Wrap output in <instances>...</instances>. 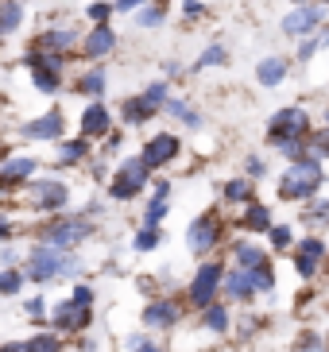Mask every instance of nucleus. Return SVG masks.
I'll list each match as a JSON object with an SVG mask.
<instances>
[{"label": "nucleus", "mask_w": 329, "mask_h": 352, "mask_svg": "<svg viewBox=\"0 0 329 352\" xmlns=\"http://www.w3.org/2000/svg\"><path fill=\"white\" fill-rule=\"evenodd\" d=\"M54 325H59V329H85V325H89V310H85V306H78V302H59V306H54Z\"/></svg>", "instance_id": "obj_10"}, {"label": "nucleus", "mask_w": 329, "mask_h": 352, "mask_svg": "<svg viewBox=\"0 0 329 352\" xmlns=\"http://www.w3.org/2000/svg\"><path fill=\"white\" fill-rule=\"evenodd\" d=\"M221 63H225V51H221V47H209V51L202 54V58H198L194 70H206V66H221Z\"/></svg>", "instance_id": "obj_31"}, {"label": "nucleus", "mask_w": 329, "mask_h": 352, "mask_svg": "<svg viewBox=\"0 0 329 352\" xmlns=\"http://www.w3.org/2000/svg\"><path fill=\"white\" fill-rule=\"evenodd\" d=\"M43 236H47V244H51V248L66 252V248H74L78 240L89 236V225H85V221H62V225H51Z\"/></svg>", "instance_id": "obj_7"}, {"label": "nucleus", "mask_w": 329, "mask_h": 352, "mask_svg": "<svg viewBox=\"0 0 329 352\" xmlns=\"http://www.w3.org/2000/svg\"><path fill=\"white\" fill-rule=\"evenodd\" d=\"M35 175V159H28V155H12L8 163L0 166V182L4 186H16L20 178H31Z\"/></svg>", "instance_id": "obj_12"}, {"label": "nucleus", "mask_w": 329, "mask_h": 352, "mask_svg": "<svg viewBox=\"0 0 329 352\" xmlns=\"http://www.w3.org/2000/svg\"><path fill=\"white\" fill-rule=\"evenodd\" d=\"M28 314H31V318H43V298H31L28 302Z\"/></svg>", "instance_id": "obj_45"}, {"label": "nucleus", "mask_w": 329, "mask_h": 352, "mask_svg": "<svg viewBox=\"0 0 329 352\" xmlns=\"http://www.w3.org/2000/svg\"><path fill=\"white\" fill-rule=\"evenodd\" d=\"M101 89H105V70H89V74L82 78V94L101 97Z\"/></svg>", "instance_id": "obj_27"}, {"label": "nucleus", "mask_w": 329, "mask_h": 352, "mask_svg": "<svg viewBox=\"0 0 329 352\" xmlns=\"http://www.w3.org/2000/svg\"><path fill=\"white\" fill-rule=\"evenodd\" d=\"M144 97L155 104V109H159V104L167 101V82H155V85H147V89H144Z\"/></svg>", "instance_id": "obj_34"}, {"label": "nucleus", "mask_w": 329, "mask_h": 352, "mask_svg": "<svg viewBox=\"0 0 329 352\" xmlns=\"http://www.w3.org/2000/svg\"><path fill=\"white\" fill-rule=\"evenodd\" d=\"M175 155H178V140H175L171 132H159L151 144L144 147V159H147L151 166H167Z\"/></svg>", "instance_id": "obj_9"}, {"label": "nucleus", "mask_w": 329, "mask_h": 352, "mask_svg": "<svg viewBox=\"0 0 329 352\" xmlns=\"http://www.w3.org/2000/svg\"><path fill=\"white\" fill-rule=\"evenodd\" d=\"M59 159L62 163H78V159H85V140H66V144L59 147Z\"/></svg>", "instance_id": "obj_26"}, {"label": "nucleus", "mask_w": 329, "mask_h": 352, "mask_svg": "<svg viewBox=\"0 0 329 352\" xmlns=\"http://www.w3.org/2000/svg\"><path fill=\"white\" fill-rule=\"evenodd\" d=\"M151 113H155V104L147 97H128L124 101V124H144Z\"/></svg>", "instance_id": "obj_17"}, {"label": "nucleus", "mask_w": 329, "mask_h": 352, "mask_svg": "<svg viewBox=\"0 0 329 352\" xmlns=\"http://www.w3.org/2000/svg\"><path fill=\"white\" fill-rule=\"evenodd\" d=\"M310 155H318V159H326V155H329V128L310 140Z\"/></svg>", "instance_id": "obj_32"}, {"label": "nucleus", "mask_w": 329, "mask_h": 352, "mask_svg": "<svg viewBox=\"0 0 329 352\" xmlns=\"http://www.w3.org/2000/svg\"><path fill=\"white\" fill-rule=\"evenodd\" d=\"M140 23H144V28H151V23H163V8H159V4H155V8L140 12Z\"/></svg>", "instance_id": "obj_39"}, {"label": "nucleus", "mask_w": 329, "mask_h": 352, "mask_svg": "<svg viewBox=\"0 0 329 352\" xmlns=\"http://www.w3.org/2000/svg\"><path fill=\"white\" fill-rule=\"evenodd\" d=\"M147 170H151V163H147L144 155L140 159H124L120 175L113 178V197H136L140 190L147 186Z\"/></svg>", "instance_id": "obj_3"}, {"label": "nucleus", "mask_w": 329, "mask_h": 352, "mask_svg": "<svg viewBox=\"0 0 329 352\" xmlns=\"http://www.w3.org/2000/svg\"><path fill=\"white\" fill-rule=\"evenodd\" d=\"M225 283V271H221V263H202L194 275V287H190V302L194 306H209V298L217 294V287Z\"/></svg>", "instance_id": "obj_5"}, {"label": "nucleus", "mask_w": 329, "mask_h": 352, "mask_svg": "<svg viewBox=\"0 0 329 352\" xmlns=\"http://www.w3.org/2000/svg\"><path fill=\"white\" fill-rule=\"evenodd\" d=\"M237 263L244 271H256V267H264V252L252 248V244H237Z\"/></svg>", "instance_id": "obj_22"}, {"label": "nucleus", "mask_w": 329, "mask_h": 352, "mask_svg": "<svg viewBox=\"0 0 329 352\" xmlns=\"http://www.w3.org/2000/svg\"><path fill=\"white\" fill-rule=\"evenodd\" d=\"M279 151L287 159H306V155H299L302 151V140H279Z\"/></svg>", "instance_id": "obj_37"}, {"label": "nucleus", "mask_w": 329, "mask_h": 352, "mask_svg": "<svg viewBox=\"0 0 329 352\" xmlns=\"http://www.w3.org/2000/svg\"><path fill=\"white\" fill-rule=\"evenodd\" d=\"M74 302H78V306H89V302H93V290H89V287H78V290H74Z\"/></svg>", "instance_id": "obj_42"}, {"label": "nucleus", "mask_w": 329, "mask_h": 352, "mask_svg": "<svg viewBox=\"0 0 329 352\" xmlns=\"http://www.w3.org/2000/svg\"><path fill=\"white\" fill-rule=\"evenodd\" d=\"M225 290L233 294V298H248V294L256 290V283H252V275L240 267V271H233V275H225Z\"/></svg>", "instance_id": "obj_20"}, {"label": "nucleus", "mask_w": 329, "mask_h": 352, "mask_svg": "<svg viewBox=\"0 0 329 352\" xmlns=\"http://www.w3.org/2000/svg\"><path fill=\"white\" fill-rule=\"evenodd\" d=\"M326 120H329V113H326Z\"/></svg>", "instance_id": "obj_49"}, {"label": "nucleus", "mask_w": 329, "mask_h": 352, "mask_svg": "<svg viewBox=\"0 0 329 352\" xmlns=\"http://www.w3.org/2000/svg\"><path fill=\"white\" fill-rule=\"evenodd\" d=\"M256 78H259V85H279L287 78V63H283V58H264V63L256 66Z\"/></svg>", "instance_id": "obj_19"}, {"label": "nucleus", "mask_w": 329, "mask_h": 352, "mask_svg": "<svg viewBox=\"0 0 329 352\" xmlns=\"http://www.w3.org/2000/svg\"><path fill=\"white\" fill-rule=\"evenodd\" d=\"M299 4H306V0H299Z\"/></svg>", "instance_id": "obj_48"}, {"label": "nucleus", "mask_w": 329, "mask_h": 352, "mask_svg": "<svg viewBox=\"0 0 329 352\" xmlns=\"http://www.w3.org/2000/svg\"><path fill=\"white\" fill-rule=\"evenodd\" d=\"M163 213H167V197H159V201H151V209H147L144 225H147V228H155V221H163Z\"/></svg>", "instance_id": "obj_35"}, {"label": "nucleus", "mask_w": 329, "mask_h": 352, "mask_svg": "<svg viewBox=\"0 0 329 352\" xmlns=\"http://www.w3.org/2000/svg\"><path fill=\"white\" fill-rule=\"evenodd\" d=\"M240 225H248V228H259V232H264V228H271V213L264 206H252L244 213V221H240Z\"/></svg>", "instance_id": "obj_25"}, {"label": "nucleus", "mask_w": 329, "mask_h": 352, "mask_svg": "<svg viewBox=\"0 0 329 352\" xmlns=\"http://www.w3.org/2000/svg\"><path fill=\"white\" fill-rule=\"evenodd\" d=\"M140 4H147V0H116L113 8H116V12H136Z\"/></svg>", "instance_id": "obj_43"}, {"label": "nucleus", "mask_w": 329, "mask_h": 352, "mask_svg": "<svg viewBox=\"0 0 329 352\" xmlns=\"http://www.w3.org/2000/svg\"><path fill=\"white\" fill-rule=\"evenodd\" d=\"M306 132H310V116L302 109H279L271 116V144H279V140H302Z\"/></svg>", "instance_id": "obj_4"}, {"label": "nucleus", "mask_w": 329, "mask_h": 352, "mask_svg": "<svg viewBox=\"0 0 329 352\" xmlns=\"http://www.w3.org/2000/svg\"><path fill=\"white\" fill-rule=\"evenodd\" d=\"M206 325H209V329H217V333L229 329V314L221 310V306H206Z\"/></svg>", "instance_id": "obj_29"}, {"label": "nucleus", "mask_w": 329, "mask_h": 352, "mask_svg": "<svg viewBox=\"0 0 329 352\" xmlns=\"http://www.w3.org/2000/svg\"><path fill=\"white\" fill-rule=\"evenodd\" d=\"M28 352H59V341H54V337H35V341L28 344Z\"/></svg>", "instance_id": "obj_36"}, {"label": "nucleus", "mask_w": 329, "mask_h": 352, "mask_svg": "<svg viewBox=\"0 0 329 352\" xmlns=\"http://www.w3.org/2000/svg\"><path fill=\"white\" fill-rule=\"evenodd\" d=\"M321 16H326V12H321L318 4H302V8H295L290 16H283V35H290V39L310 35L314 28H321Z\"/></svg>", "instance_id": "obj_6"}, {"label": "nucleus", "mask_w": 329, "mask_h": 352, "mask_svg": "<svg viewBox=\"0 0 329 352\" xmlns=\"http://www.w3.org/2000/svg\"><path fill=\"white\" fill-rule=\"evenodd\" d=\"M318 186H321V159L318 155L295 159V166L279 178V194L283 197H314Z\"/></svg>", "instance_id": "obj_1"}, {"label": "nucleus", "mask_w": 329, "mask_h": 352, "mask_svg": "<svg viewBox=\"0 0 329 352\" xmlns=\"http://www.w3.org/2000/svg\"><path fill=\"white\" fill-rule=\"evenodd\" d=\"M252 283H256V290H271V287H275V279H271V267H268V263L252 271Z\"/></svg>", "instance_id": "obj_33"}, {"label": "nucleus", "mask_w": 329, "mask_h": 352, "mask_svg": "<svg viewBox=\"0 0 329 352\" xmlns=\"http://www.w3.org/2000/svg\"><path fill=\"white\" fill-rule=\"evenodd\" d=\"M326 4H329V0H326Z\"/></svg>", "instance_id": "obj_50"}, {"label": "nucleus", "mask_w": 329, "mask_h": 352, "mask_svg": "<svg viewBox=\"0 0 329 352\" xmlns=\"http://www.w3.org/2000/svg\"><path fill=\"white\" fill-rule=\"evenodd\" d=\"M116 47V35L105 28V23H97L89 35H85V51H89V58H101V54H109Z\"/></svg>", "instance_id": "obj_14"}, {"label": "nucleus", "mask_w": 329, "mask_h": 352, "mask_svg": "<svg viewBox=\"0 0 329 352\" xmlns=\"http://www.w3.org/2000/svg\"><path fill=\"white\" fill-rule=\"evenodd\" d=\"M144 321L155 325V329H167V325H175L178 321V310L171 306V302H151V306L144 310Z\"/></svg>", "instance_id": "obj_16"}, {"label": "nucleus", "mask_w": 329, "mask_h": 352, "mask_svg": "<svg viewBox=\"0 0 329 352\" xmlns=\"http://www.w3.org/2000/svg\"><path fill=\"white\" fill-rule=\"evenodd\" d=\"M0 290H4V294H16V290H20V275H16V271H4V275H0Z\"/></svg>", "instance_id": "obj_38"}, {"label": "nucleus", "mask_w": 329, "mask_h": 352, "mask_svg": "<svg viewBox=\"0 0 329 352\" xmlns=\"http://www.w3.org/2000/svg\"><path fill=\"white\" fill-rule=\"evenodd\" d=\"M31 82L39 85L43 94H54V89H59V70H43V66H31Z\"/></svg>", "instance_id": "obj_24"}, {"label": "nucleus", "mask_w": 329, "mask_h": 352, "mask_svg": "<svg viewBox=\"0 0 329 352\" xmlns=\"http://www.w3.org/2000/svg\"><path fill=\"white\" fill-rule=\"evenodd\" d=\"M321 252H326V244H321V240H306V244H302V256H299V275H302V279H310V275H314Z\"/></svg>", "instance_id": "obj_18"}, {"label": "nucleus", "mask_w": 329, "mask_h": 352, "mask_svg": "<svg viewBox=\"0 0 329 352\" xmlns=\"http://www.w3.org/2000/svg\"><path fill=\"white\" fill-rule=\"evenodd\" d=\"M132 352H163V349H159V344H144V341H140Z\"/></svg>", "instance_id": "obj_46"}, {"label": "nucleus", "mask_w": 329, "mask_h": 352, "mask_svg": "<svg viewBox=\"0 0 329 352\" xmlns=\"http://www.w3.org/2000/svg\"><path fill=\"white\" fill-rule=\"evenodd\" d=\"M31 201L43 206V209L62 206V201H66V186H62V182H35V186H31Z\"/></svg>", "instance_id": "obj_13"}, {"label": "nucleus", "mask_w": 329, "mask_h": 352, "mask_svg": "<svg viewBox=\"0 0 329 352\" xmlns=\"http://www.w3.org/2000/svg\"><path fill=\"white\" fill-rule=\"evenodd\" d=\"M182 12H186V16H202L206 8H202V0H186V4H182Z\"/></svg>", "instance_id": "obj_44"}, {"label": "nucleus", "mask_w": 329, "mask_h": 352, "mask_svg": "<svg viewBox=\"0 0 329 352\" xmlns=\"http://www.w3.org/2000/svg\"><path fill=\"white\" fill-rule=\"evenodd\" d=\"M151 248H159V228H144L136 236V252H151Z\"/></svg>", "instance_id": "obj_30"}, {"label": "nucleus", "mask_w": 329, "mask_h": 352, "mask_svg": "<svg viewBox=\"0 0 329 352\" xmlns=\"http://www.w3.org/2000/svg\"><path fill=\"white\" fill-rule=\"evenodd\" d=\"M271 232V244H275V248H287L290 244V228H268Z\"/></svg>", "instance_id": "obj_40"}, {"label": "nucleus", "mask_w": 329, "mask_h": 352, "mask_svg": "<svg viewBox=\"0 0 329 352\" xmlns=\"http://www.w3.org/2000/svg\"><path fill=\"white\" fill-rule=\"evenodd\" d=\"M105 16H109V4H89V20L93 23H105Z\"/></svg>", "instance_id": "obj_41"}, {"label": "nucleus", "mask_w": 329, "mask_h": 352, "mask_svg": "<svg viewBox=\"0 0 329 352\" xmlns=\"http://www.w3.org/2000/svg\"><path fill=\"white\" fill-rule=\"evenodd\" d=\"M225 197H229V201H248V197H252V182H244V178L229 182V186H225Z\"/></svg>", "instance_id": "obj_28"}, {"label": "nucleus", "mask_w": 329, "mask_h": 352, "mask_svg": "<svg viewBox=\"0 0 329 352\" xmlns=\"http://www.w3.org/2000/svg\"><path fill=\"white\" fill-rule=\"evenodd\" d=\"M62 113H43V116H35V120H28L23 124V135L28 140H59L62 135Z\"/></svg>", "instance_id": "obj_8"}, {"label": "nucleus", "mask_w": 329, "mask_h": 352, "mask_svg": "<svg viewBox=\"0 0 329 352\" xmlns=\"http://www.w3.org/2000/svg\"><path fill=\"white\" fill-rule=\"evenodd\" d=\"M0 8H4V20H0V32L4 35H16V28H20V4H16V0H4V4H0Z\"/></svg>", "instance_id": "obj_23"}, {"label": "nucleus", "mask_w": 329, "mask_h": 352, "mask_svg": "<svg viewBox=\"0 0 329 352\" xmlns=\"http://www.w3.org/2000/svg\"><path fill=\"white\" fill-rule=\"evenodd\" d=\"M186 240H190V248L194 252H209L217 244V221L198 217L194 225H190V232H186Z\"/></svg>", "instance_id": "obj_11"}, {"label": "nucleus", "mask_w": 329, "mask_h": 352, "mask_svg": "<svg viewBox=\"0 0 329 352\" xmlns=\"http://www.w3.org/2000/svg\"><path fill=\"white\" fill-rule=\"evenodd\" d=\"M78 271H82V263L62 256V248H51V244H43V248H35L28 256V275L35 283H47L54 275H78Z\"/></svg>", "instance_id": "obj_2"}, {"label": "nucleus", "mask_w": 329, "mask_h": 352, "mask_svg": "<svg viewBox=\"0 0 329 352\" xmlns=\"http://www.w3.org/2000/svg\"><path fill=\"white\" fill-rule=\"evenodd\" d=\"M39 47H43V51H54V54L70 51V47H74V32H66V28H62V32H47Z\"/></svg>", "instance_id": "obj_21"}, {"label": "nucleus", "mask_w": 329, "mask_h": 352, "mask_svg": "<svg viewBox=\"0 0 329 352\" xmlns=\"http://www.w3.org/2000/svg\"><path fill=\"white\" fill-rule=\"evenodd\" d=\"M82 132L85 135H105V132H109V113H105L101 101H93L89 109L82 113Z\"/></svg>", "instance_id": "obj_15"}, {"label": "nucleus", "mask_w": 329, "mask_h": 352, "mask_svg": "<svg viewBox=\"0 0 329 352\" xmlns=\"http://www.w3.org/2000/svg\"><path fill=\"white\" fill-rule=\"evenodd\" d=\"M4 352H28V344H8Z\"/></svg>", "instance_id": "obj_47"}]
</instances>
